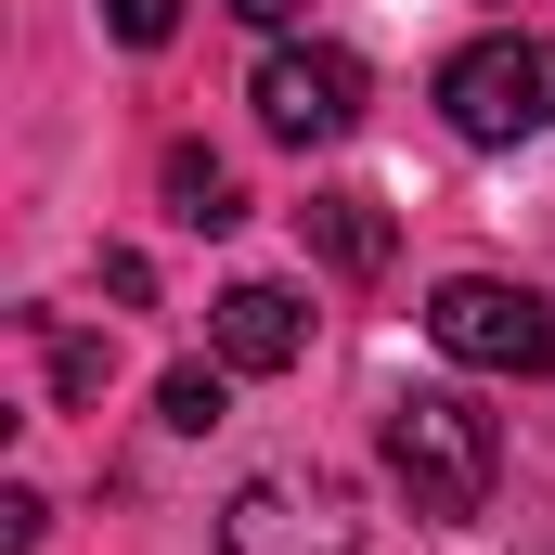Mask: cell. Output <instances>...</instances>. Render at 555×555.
<instances>
[{
	"mask_svg": "<svg viewBox=\"0 0 555 555\" xmlns=\"http://www.w3.org/2000/svg\"><path fill=\"white\" fill-rule=\"evenodd\" d=\"M491 465H504V439L491 414L465 401V388H414V401H388V478L414 491V517H478L491 504Z\"/></svg>",
	"mask_w": 555,
	"mask_h": 555,
	"instance_id": "6da1fadb",
	"label": "cell"
},
{
	"mask_svg": "<svg viewBox=\"0 0 555 555\" xmlns=\"http://www.w3.org/2000/svg\"><path fill=\"white\" fill-rule=\"evenodd\" d=\"M426 336H439V362H465V375H543L555 362V310L530 284H504V272H452L426 297Z\"/></svg>",
	"mask_w": 555,
	"mask_h": 555,
	"instance_id": "7a4b0ae2",
	"label": "cell"
},
{
	"mask_svg": "<svg viewBox=\"0 0 555 555\" xmlns=\"http://www.w3.org/2000/svg\"><path fill=\"white\" fill-rule=\"evenodd\" d=\"M439 117L465 142H543L555 130V39H478L439 65Z\"/></svg>",
	"mask_w": 555,
	"mask_h": 555,
	"instance_id": "3957f363",
	"label": "cell"
},
{
	"mask_svg": "<svg viewBox=\"0 0 555 555\" xmlns=\"http://www.w3.org/2000/svg\"><path fill=\"white\" fill-rule=\"evenodd\" d=\"M362 52H336V39H284L259 52V78H246V104H259V130L272 142H349L362 130Z\"/></svg>",
	"mask_w": 555,
	"mask_h": 555,
	"instance_id": "277c9868",
	"label": "cell"
},
{
	"mask_svg": "<svg viewBox=\"0 0 555 555\" xmlns=\"http://www.w3.org/2000/svg\"><path fill=\"white\" fill-rule=\"evenodd\" d=\"M220 555H362V517L336 478H246L220 504Z\"/></svg>",
	"mask_w": 555,
	"mask_h": 555,
	"instance_id": "5b68a950",
	"label": "cell"
},
{
	"mask_svg": "<svg viewBox=\"0 0 555 555\" xmlns=\"http://www.w3.org/2000/svg\"><path fill=\"white\" fill-rule=\"evenodd\" d=\"M207 336H220V362H233V375H284V362L310 349V297H297V284H233Z\"/></svg>",
	"mask_w": 555,
	"mask_h": 555,
	"instance_id": "8992f818",
	"label": "cell"
},
{
	"mask_svg": "<svg viewBox=\"0 0 555 555\" xmlns=\"http://www.w3.org/2000/svg\"><path fill=\"white\" fill-rule=\"evenodd\" d=\"M297 233H310V259H323V272H349V284L388 272V207H375V194H310V207H297Z\"/></svg>",
	"mask_w": 555,
	"mask_h": 555,
	"instance_id": "52a82bcc",
	"label": "cell"
},
{
	"mask_svg": "<svg viewBox=\"0 0 555 555\" xmlns=\"http://www.w3.org/2000/svg\"><path fill=\"white\" fill-rule=\"evenodd\" d=\"M168 220H181V233H233V220H246V181L181 142V155H168Z\"/></svg>",
	"mask_w": 555,
	"mask_h": 555,
	"instance_id": "ba28073f",
	"label": "cell"
},
{
	"mask_svg": "<svg viewBox=\"0 0 555 555\" xmlns=\"http://www.w3.org/2000/svg\"><path fill=\"white\" fill-rule=\"evenodd\" d=\"M26 336L52 349V401H104V375H117V349H104V336H78L65 310H26Z\"/></svg>",
	"mask_w": 555,
	"mask_h": 555,
	"instance_id": "9c48e42d",
	"label": "cell"
},
{
	"mask_svg": "<svg viewBox=\"0 0 555 555\" xmlns=\"http://www.w3.org/2000/svg\"><path fill=\"white\" fill-rule=\"evenodd\" d=\"M220 375H233V362H181V375H168V388H155V414L181 426V439H207V426L233 414V388H220Z\"/></svg>",
	"mask_w": 555,
	"mask_h": 555,
	"instance_id": "30bf717a",
	"label": "cell"
},
{
	"mask_svg": "<svg viewBox=\"0 0 555 555\" xmlns=\"http://www.w3.org/2000/svg\"><path fill=\"white\" fill-rule=\"evenodd\" d=\"M104 26H117V39H130V52H155V39H168V26H181V0H104Z\"/></svg>",
	"mask_w": 555,
	"mask_h": 555,
	"instance_id": "8fae6325",
	"label": "cell"
},
{
	"mask_svg": "<svg viewBox=\"0 0 555 555\" xmlns=\"http://www.w3.org/2000/svg\"><path fill=\"white\" fill-rule=\"evenodd\" d=\"M39 530H52L39 491H0V555H39Z\"/></svg>",
	"mask_w": 555,
	"mask_h": 555,
	"instance_id": "7c38bea8",
	"label": "cell"
},
{
	"mask_svg": "<svg viewBox=\"0 0 555 555\" xmlns=\"http://www.w3.org/2000/svg\"><path fill=\"white\" fill-rule=\"evenodd\" d=\"M220 13H246V26H284V13H297V0H220Z\"/></svg>",
	"mask_w": 555,
	"mask_h": 555,
	"instance_id": "4fadbf2b",
	"label": "cell"
}]
</instances>
